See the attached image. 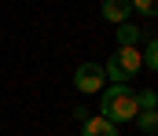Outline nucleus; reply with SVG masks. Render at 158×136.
I'll list each match as a JSON object with an SVG mask.
<instances>
[{"instance_id":"nucleus-6","label":"nucleus","mask_w":158,"mask_h":136,"mask_svg":"<svg viewBox=\"0 0 158 136\" xmlns=\"http://www.w3.org/2000/svg\"><path fill=\"white\" fill-rule=\"evenodd\" d=\"M140 41H147V33H140L132 22H121L118 26V44H125V48H136Z\"/></svg>"},{"instance_id":"nucleus-7","label":"nucleus","mask_w":158,"mask_h":136,"mask_svg":"<svg viewBox=\"0 0 158 136\" xmlns=\"http://www.w3.org/2000/svg\"><path fill=\"white\" fill-rule=\"evenodd\" d=\"M132 122H136V129H140L143 136H155L158 133V110H140Z\"/></svg>"},{"instance_id":"nucleus-9","label":"nucleus","mask_w":158,"mask_h":136,"mask_svg":"<svg viewBox=\"0 0 158 136\" xmlns=\"http://www.w3.org/2000/svg\"><path fill=\"white\" fill-rule=\"evenodd\" d=\"M140 55H143V70H155L158 66V41L155 37H147V48H143Z\"/></svg>"},{"instance_id":"nucleus-8","label":"nucleus","mask_w":158,"mask_h":136,"mask_svg":"<svg viewBox=\"0 0 158 136\" xmlns=\"http://www.w3.org/2000/svg\"><path fill=\"white\" fill-rule=\"evenodd\" d=\"M129 7L136 15H143V19H155L158 15V0H129Z\"/></svg>"},{"instance_id":"nucleus-4","label":"nucleus","mask_w":158,"mask_h":136,"mask_svg":"<svg viewBox=\"0 0 158 136\" xmlns=\"http://www.w3.org/2000/svg\"><path fill=\"white\" fill-rule=\"evenodd\" d=\"M99 15H103V22L121 26V22H129L132 7H129V0H103V4H99Z\"/></svg>"},{"instance_id":"nucleus-1","label":"nucleus","mask_w":158,"mask_h":136,"mask_svg":"<svg viewBox=\"0 0 158 136\" xmlns=\"http://www.w3.org/2000/svg\"><path fill=\"white\" fill-rule=\"evenodd\" d=\"M136 114H140L136 92L129 89V85H110V89L103 92V99H99V118H107L110 125H129Z\"/></svg>"},{"instance_id":"nucleus-3","label":"nucleus","mask_w":158,"mask_h":136,"mask_svg":"<svg viewBox=\"0 0 158 136\" xmlns=\"http://www.w3.org/2000/svg\"><path fill=\"white\" fill-rule=\"evenodd\" d=\"M103 85H107V74H103V66H99V63H81L77 70H74V89L85 92V96L103 92Z\"/></svg>"},{"instance_id":"nucleus-2","label":"nucleus","mask_w":158,"mask_h":136,"mask_svg":"<svg viewBox=\"0 0 158 136\" xmlns=\"http://www.w3.org/2000/svg\"><path fill=\"white\" fill-rule=\"evenodd\" d=\"M140 70H143V55H140V48H125V44L114 48V55H110V59H107V66H103V74H107L114 85L132 81Z\"/></svg>"},{"instance_id":"nucleus-5","label":"nucleus","mask_w":158,"mask_h":136,"mask_svg":"<svg viewBox=\"0 0 158 136\" xmlns=\"http://www.w3.org/2000/svg\"><path fill=\"white\" fill-rule=\"evenodd\" d=\"M81 136H121L118 125H110L107 118H85L81 122Z\"/></svg>"}]
</instances>
